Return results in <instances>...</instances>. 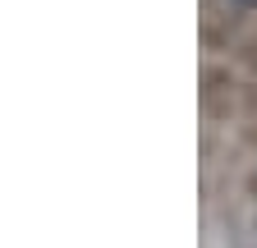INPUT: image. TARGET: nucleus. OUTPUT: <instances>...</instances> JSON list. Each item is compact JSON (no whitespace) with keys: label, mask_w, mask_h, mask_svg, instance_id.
<instances>
[{"label":"nucleus","mask_w":257,"mask_h":248,"mask_svg":"<svg viewBox=\"0 0 257 248\" xmlns=\"http://www.w3.org/2000/svg\"><path fill=\"white\" fill-rule=\"evenodd\" d=\"M243 5H257V0H243Z\"/></svg>","instance_id":"obj_1"}]
</instances>
